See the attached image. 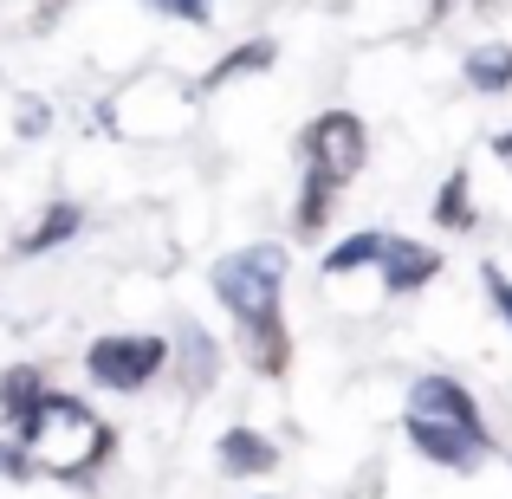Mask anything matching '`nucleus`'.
<instances>
[{"instance_id": "obj_14", "label": "nucleus", "mask_w": 512, "mask_h": 499, "mask_svg": "<svg viewBox=\"0 0 512 499\" xmlns=\"http://www.w3.org/2000/svg\"><path fill=\"white\" fill-rule=\"evenodd\" d=\"M273 59H279L273 39H247V46H234L227 59H214L208 72H201V91H221V85H234V78H247V72H273Z\"/></svg>"}, {"instance_id": "obj_2", "label": "nucleus", "mask_w": 512, "mask_h": 499, "mask_svg": "<svg viewBox=\"0 0 512 499\" xmlns=\"http://www.w3.org/2000/svg\"><path fill=\"white\" fill-rule=\"evenodd\" d=\"M175 344L156 331H117V337H98L85 350V376L98 389H117V396H137V389L156 383V370H169Z\"/></svg>"}, {"instance_id": "obj_8", "label": "nucleus", "mask_w": 512, "mask_h": 499, "mask_svg": "<svg viewBox=\"0 0 512 499\" xmlns=\"http://www.w3.org/2000/svg\"><path fill=\"white\" fill-rule=\"evenodd\" d=\"M435 273H441V253L396 234V247H389V260H383V292L389 299H409V292H422Z\"/></svg>"}, {"instance_id": "obj_1", "label": "nucleus", "mask_w": 512, "mask_h": 499, "mask_svg": "<svg viewBox=\"0 0 512 499\" xmlns=\"http://www.w3.org/2000/svg\"><path fill=\"white\" fill-rule=\"evenodd\" d=\"M279 286H286V247H253L221 253L214 260V299L234 312V325H260V318L279 312Z\"/></svg>"}, {"instance_id": "obj_20", "label": "nucleus", "mask_w": 512, "mask_h": 499, "mask_svg": "<svg viewBox=\"0 0 512 499\" xmlns=\"http://www.w3.org/2000/svg\"><path fill=\"white\" fill-rule=\"evenodd\" d=\"M20 137H46V104H39V98L20 104Z\"/></svg>"}, {"instance_id": "obj_3", "label": "nucleus", "mask_w": 512, "mask_h": 499, "mask_svg": "<svg viewBox=\"0 0 512 499\" xmlns=\"http://www.w3.org/2000/svg\"><path fill=\"white\" fill-rule=\"evenodd\" d=\"M299 156H305V169H325L331 182L344 188L370 163V130H363L357 111H318L312 124L299 130Z\"/></svg>"}, {"instance_id": "obj_17", "label": "nucleus", "mask_w": 512, "mask_h": 499, "mask_svg": "<svg viewBox=\"0 0 512 499\" xmlns=\"http://www.w3.org/2000/svg\"><path fill=\"white\" fill-rule=\"evenodd\" d=\"M39 474H46V461H39L26 441H7V435H0V480L26 487V480H39Z\"/></svg>"}, {"instance_id": "obj_7", "label": "nucleus", "mask_w": 512, "mask_h": 499, "mask_svg": "<svg viewBox=\"0 0 512 499\" xmlns=\"http://www.w3.org/2000/svg\"><path fill=\"white\" fill-rule=\"evenodd\" d=\"M46 396H52V389H46V376H39L33 363H7V370H0V428L20 441V428L39 415Z\"/></svg>"}, {"instance_id": "obj_13", "label": "nucleus", "mask_w": 512, "mask_h": 499, "mask_svg": "<svg viewBox=\"0 0 512 499\" xmlns=\"http://www.w3.org/2000/svg\"><path fill=\"white\" fill-rule=\"evenodd\" d=\"M467 85L480 91V98H500V91H512V46L506 39H487V46H474L467 52Z\"/></svg>"}, {"instance_id": "obj_19", "label": "nucleus", "mask_w": 512, "mask_h": 499, "mask_svg": "<svg viewBox=\"0 0 512 499\" xmlns=\"http://www.w3.org/2000/svg\"><path fill=\"white\" fill-rule=\"evenodd\" d=\"M156 13H175V20H188V26H208V0H150Z\"/></svg>"}, {"instance_id": "obj_21", "label": "nucleus", "mask_w": 512, "mask_h": 499, "mask_svg": "<svg viewBox=\"0 0 512 499\" xmlns=\"http://www.w3.org/2000/svg\"><path fill=\"white\" fill-rule=\"evenodd\" d=\"M493 156H500V163L512 169V130H500V137H493Z\"/></svg>"}, {"instance_id": "obj_9", "label": "nucleus", "mask_w": 512, "mask_h": 499, "mask_svg": "<svg viewBox=\"0 0 512 499\" xmlns=\"http://www.w3.org/2000/svg\"><path fill=\"white\" fill-rule=\"evenodd\" d=\"M78 227H85V208H78V201H52V208L13 240V253H26V260H33V253H52V247H65V240H78Z\"/></svg>"}, {"instance_id": "obj_4", "label": "nucleus", "mask_w": 512, "mask_h": 499, "mask_svg": "<svg viewBox=\"0 0 512 499\" xmlns=\"http://www.w3.org/2000/svg\"><path fill=\"white\" fill-rule=\"evenodd\" d=\"M402 435H409V448L422 454V461L448 467V474H474L493 454V435H467V428H454V422H422V415H402Z\"/></svg>"}, {"instance_id": "obj_22", "label": "nucleus", "mask_w": 512, "mask_h": 499, "mask_svg": "<svg viewBox=\"0 0 512 499\" xmlns=\"http://www.w3.org/2000/svg\"><path fill=\"white\" fill-rule=\"evenodd\" d=\"M467 7H474V13H500L506 0H467Z\"/></svg>"}, {"instance_id": "obj_12", "label": "nucleus", "mask_w": 512, "mask_h": 499, "mask_svg": "<svg viewBox=\"0 0 512 499\" xmlns=\"http://www.w3.org/2000/svg\"><path fill=\"white\" fill-rule=\"evenodd\" d=\"M389 247H396V234H383V227H363V234H350V240H338V247L325 253V273L344 279V273H357V266H383Z\"/></svg>"}, {"instance_id": "obj_15", "label": "nucleus", "mask_w": 512, "mask_h": 499, "mask_svg": "<svg viewBox=\"0 0 512 499\" xmlns=\"http://www.w3.org/2000/svg\"><path fill=\"white\" fill-rule=\"evenodd\" d=\"M214 376H221V350H214V337L201 325H182V389L201 396V389H214Z\"/></svg>"}, {"instance_id": "obj_16", "label": "nucleus", "mask_w": 512, "mask_h": 499, "mask_svg": "<svg viewBox=\"0 0 512 499\" xmlns=\"http://www.w3.org/2000/svg\"><path fill=\"white\" fill-rule=\"evenodd\" d=\"M467 188H474V175L448 169V182H441V195H435V227H448V234H467V227H474V201H467Z\"/></svg>"}, {"instance_id": "obj_10", "label": "nucleus", "mask_w": 512, "mask_h": 499, "mask_svg": "<svg viewBox=\"0 0 512 499\" xmlns=\"http://www.w3.org/2000/svg\"><path fill=\"white\" fill-rule=\"evenodd\" d=\"M247 331V363L260 376H286V363H292V331H286V312H273V318H260V325H240Z\"/></svg>"}, {"instance_id": "obj_18", "label": "nucleus", "mask_w": 512, "mask_h": 499, "mask_svg": "<svg viewBox=\"0 0 512 499\" xmlns=\"http://www.w3.org/2000/svg\"><path fill=\"white\" fill-rule=\"evenodd\" d=\"M480 279H487V292H493V305H500V318H506V325H512V279L500 273V266H480Z\"/></svg>"}, {"instance_id": "obj_5", "label": "nucleus", "mask_w": 512, "mask_h": 499, "mask_svg": "<svg viewBox=\"0 0 512 499\" xmlns=\"http://www.w3.org/2000/svg\"><path fill=\"white\" fill-rule=\"evenodd\" d=\"M402 415H422V422H454V428H467V435H487V415H480L474 389L454 383V376H441V370L415 376V383H409V402H402Z\"/></svg>"}, {"instance_id": "obj_6", "label": "nucleus", "mask_w": 512, "mask_h": 499, "mask_svg": "<svg viewBox=\"0 0 512 499\" xmlns=\"http://www.w3.org/2000/svg\"><path fill=\"white\" fill-rule=\"evenodd\" d=\"M214 467H221L227 480H266L279 467V448L260 435V428L234 422L227 435H214Z\"/></svg>"}, {"instance_id": "obj_23", "label": "nucleus", "mask_w": 512, "mask_h": 499, "mask_svg": "<svg viewBox=\"0 0 512 499\" xmlns=\"http://www.w3.org/2000/svg\"><path fill=\"white\" fill-rule=\"evenodd\" d=\"M260 499H279V493H260Z\"/></svg>"}, {"instance_id": "obj_11", "label": "nucleus", "mask_w": 512, "mask_h": 499, "mask_svg": "<svg viewBox=\"0 0 512 499\" xmlns=\"http://www.w3.org/2000/svg\"><path fill=\"white\" fill-rule=\"evenodd\" d=\"M331 201H338V182H331L325 169H305L299 208H292V234H299V240H318V234H325V221H331Z\"/></svg>"}]
</instances>
